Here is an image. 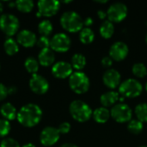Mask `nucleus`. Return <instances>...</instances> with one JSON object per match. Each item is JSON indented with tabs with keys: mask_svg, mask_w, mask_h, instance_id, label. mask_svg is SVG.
I'll list each match as a JSON object with an SVG mask.
<instances>
[{
	"mask_svg": "<svg viewBox=\"0 0 147 147\" xmlns=\"http://www.w3.org/2000/svg\"><path fill=\"white\" fill-rule=\"evenodd\" d=\"M42 110L40 108L34 103H28L21 108L17 113V121L19 123L27 127L36 126L41 120Z\"/></svg>",
	"mask_w": 147,
	"mask_h": 147,
	"instance_id": "1",
	"label": "nucleus"
},
{
	"mask_svg": "<svg viewBox=\"0 0 147 147\" xmlns=\"http://www.w3.org/2000/svg\"><path fill=\"white\" fill-rule=\"evenodd\" d=\"M60 24L65 30L70 33H77L83 29L84 20L78 13L69 10L62 14L60 17Z\"/></svg>",
	"mask_w": 147,
	"mask_h": 147,
	"instance_id": "2",
	"label": "nucleus"
},
{
	"mask_svg": "<svg viewBox=\"0 0 147 147\" xmlns=\"http://www.w3.org/2000/svg\"><path fill=\"white\" fill-rule=\"evenodd\" d=\"M69 111L71 117L78 122H85L92 116V109L84 102L75 100L71 102Z\"/></svg>",
	"mask_w": 147,
	"mask_h": 147,
	"instance_id": "3",
	"label": "nucleus"
},
{
	"mask_svg": "<svg viewBox=\"0 0 147 147\" xmlns=\"http://www.w3.org/2000/svg\"><path fill=\"white\" fill-rule=\"evenodd\" d=\"M90 79L82 71H75L69 78V86L77 94H84L90 89Z\"/></svg>",
	"mask_w": 147,
	"mask_h": 147,
	"instance_id": "4",
	"label": "nucleus"
},
{
	"mask_svg": "<svg viewBox=\"0 0 147 147\" xmlns=\"http://www.w3.org/2000/svg\"><path fill=\"white\" fill-rule=\"evenodd\" d=\"M142 84L134 78H128L123 81L119 86V93L127 98L137 97L142 93Z\"/></svg>",
	"mask_w": 147,
	"mask_h": 147,
	"instance_id": "5",
	"label": "nucleus"
},
{
	"mask_svg": "<svg viewBox=\"0 0 147 147\" xmlns=\"http://www.w3.org/2000/svg\"><path fill=\"white\" fill-rule=\"evenodd\" d=\"M20 27L18 18L11 14H3L0 16V29L9 38L18 32Z\"/></svg>",
	"mask_w": 147,
	"mask_h": 147,
	"instance_id": "6",
	"label": "nucleus"
},
{
	"mask_svg": "<svg viewBox=\"0 0 147 147\" xmlns=\"http://www.w3.org/2000/svg\"><path fill=\"white\" fill-rule=\"evenodd\" d=\"M111 117L119 123L129 122L132 120L133 111L131 108L123 102L116 103L110 110Z\"/></svg>",
	"mask_w": 147,
	"mask_h": 147,
	"instance_id": "7",
	"label": "nucleus"
},
{
	"mask_svg": "<svg viewBox=\"0 0 147 147\" xmlns=\"http://www.w3.org/2000/svg\"><path fill=\"white\" fill-rule=\"evenodd\" d=\"M127 16V7L125 3L116 2L111 4L107 10V17L111 22H120Z\"/></svg>",
	"mask_w": 147,
	"mask_h": 147,
	"instance_id": "8",
	"label": "nucleus"
},
{
	"mask_svg": "<svg viewBox=\"0 0 147 147\" xmlns=\"http://www.w3.org/2000/svg\"><path fill=\"white\" fill-rule=\"evenodd\" d=\"M71 44V39L67 34L64 33H59L54 34L51 39L50 48L53 51L58 53H65L70 49Z\"/></svg>",
	"mask_w": 147,
	"mask_h": 147,
	"instance_id": "9",
	"label": "nucleus"
},
{
	"mask_svg": "<svg viewBox=\"0 0 147 147\" xmlns=\"http://www.w3.org/2000/svg\"><path fill=\"white\" fill-rule=\"evenodd\" d=\"M38 13L41 16L50 17L57 14L60 3L57 0H40L37 3Z\"/></svg>",
	"mask_w": 147,
	"mask_h": 147,
	"instance_id": "10",
	"label": "nucleus"
},
{
	"mask_svg": "<svg viewBox=\"0 0 147 147\" xmlns=\"http://www.w3.org/2000/svg\"><path fill=\"white\" fill-rule=\"evenodd\" d=\"M59 135L60 134L58 128L53 127H47L40 133V140L44 146H52L58 142L59 140Z\"/></svg>",
	"mask_w": 147,
	"mask_h": 147,
	"instance_id": "11",
	"label": "nucleus"
},
{
	"mask_svg": "<svg viewBox=\"0 0 147 147\" xmlns=\"http://www.w3.org/2000/svg\"><path fill=\"white\" fill-rule=\"evenodd\" d=\"M29 87L33 92L38 95H43L49 89L48 81L39 74H34L29 80Z\"/></svg>",
	"mask_w": 147,
	"mask_h": 147,
	"instance_id": "12",
	"label": "nucleus"
},
{
	"mask_svg": "<svg viewBox=\"0 0 147 147\" xmlns=\"http://www.w3.org/2000/svg\"><path fill=\"white\" fill-rule=\"evenodd\" d=\"M129 49L127 45L123 41H116L113 43L109 48V57L115 61L125 59L128 54Z\"/></svg>",
	"mask_w": 147,
	"mask_h": 147,
	"instance_id": "13",
	"label": "nucleus"
},
{
	"mask_svg": "<svg viewBox=\"0 0 147 147\" xmlns=\"http://www.w3.org/2000/svg\"><path fill=\"white\" fill-rule=\"evenodd\" d=\"M72 70L73 68L70 63L65 61H59L53 65L52 73L55 78L64 79L70 78V76L73 73Z\"/></svg>",
	"mask_w": 147,
	"mask_h": 147,
	"instance_id": "14",
	"label": "nucleus"
},
{
	"mask_svg": "<svg viewBox=\"0 0 147 147\" xmlns=\"http://www.w3.org/2000/svg\"><path fill=\"white\" fill-rule=\"evenodd\" d=\"M102 82L109 89L115 90L121 84V74L115 69H108L103 73Z\"/></svg>",
	"mask_w": 147,
	"mask_h": 147,
	"instance_id": "15",
	"label": "nucleus"
},
{
	"mask_svg": "<svg viewBox=\"0 0 147 147\" xmlns=\"http://www.w3.org/2000/svg\"><path fill=\"white\" fill-rule=\"evenodd\" d=\"M17 42L24 47H32L37 42V38L34 33L30 30L23 29L17 34Z\"/></svg>",
	"mask_w": 147,
	"mask_h": 147,
	"instance_id": "16",
	"label": "nucleus"
},
{
	"mask_svg": "<svg viewBox=\"0 0 147 147\" xmlns=\"http://www.w3.org/2000/svg\"><path fill=\"white\" fill-rule=\"evenodd\" d=\"M55 55L51 48L41 49L38 55V62L42 66H50L54 63Z\"/></svg>",
	"mask_w": 147,
	"mask_h": 147,
	"instance_id": "17",
	"label": "nucleus"
},
{
	"mask_svg": "<svg viewBox=\"0 0 147 147\" xmlns=\"http://www.w3.org/2000/svg\"><path fill=\"white\" fill-rule=\"evenodd\" d=\"M119 99H120L119 93L114 90H110V91H107L103 93L101 96L100 102L102 105V107L108 108V107L115 106L116 102L119 101Z\"/></svg>",
	"mask_w": 147,
	"mask_h": 147,
	"instance_id": "18",
	"label": "nucleus"
},
{
	"mask_svg": "<svg viewBox=\"0 0 147 147\" xmlns=\"http://www.w3.org/2000/svg\"><path fill=\"white\" fill-rule=\"evenodd\" d=\"M17 111L16 109L10 103L6 102L3 103L0 108V114L3 117V119L7 121H13L17 117Z\"/></svg>",
	"mask_w": 147,
	"mask_h": 147,
	"instance_id": "19",
	"label": "nucleus"
},
{
	"mask_svg": "<svg viewBox=\"0 0 147 147\" xmlns=\"http://www.w3.org/2000/svg\"><path fill=\"white\" fill-rule=\"evenodd\" d=\"M92 116H93V119L96 122L100 123V124H103V123L107 122L109 121V119L110 118V116H111L110 110H109L107 108L100 107V108L96 109L93 111Z\"/></svg>",
	"mask_w": 147,
	"mask_h": 147,
	"instance_id": "20",
	"label": "nucleus"
},
{
	"mask_svg": "<svg viewBox=\"0 0 147 147\" xmlns=\"http://www.w3.org/2000/svg\"><path fill=\"white\" fill-rule=\"evenodd\" d=\"M99 32H100V34L102 38H104V39L111 38L112 35L114 34V32H115L114 23L109 20L103 21L102 23L101 24L100 28H99Z\"/></svg>",
	"mask_w": 147,
	"mask_h": 147,
	"instance_id": "21",
	"label": "nucleus"
},
{
	"mask_svg": "<svg viewBox=\"0 0 147 147\" xmlns=\"http://www.w3.org/2000/svg\"><path fill=\"white\" fill-rule=\"evenodd\" d=\"M71 62L72 68L77 70V71H80L86 65V58L82 53H75L71 57Z\"/></svg>",
	"mask_w": 147,
	"mask_h": 147,
	"instance_id": "22",
	"label": "nucleus"
},
{
	"mask_svg": "<svg viewBox=\"0 0 147 147\" xmlns=\"http://www.w3.org/2000/svg\"><path fill=\"white\" fill-rule=\"evenodd\" d=\"M3 48L5 53L9 56L15 55L19 51V47L17 42L12 38H8L7 40H5L3 43Z\"/></svg>",
	"mask_w": 147,
	"mask_h": 147,
	"instance_id": "23",
	"label": "nucleus"
},
{
	"mask_svg": "<svg viewBox=\"0 0 147 147\" xmlns=\"http://www.w3.org/2000/svg\"><path fill=\"white\" fill-rule=\"evenodd\" d=\"M95 39V34L90 28H83L79 34V40L83 44H90Z\"/></svg>",
	"mask_w": 147,
	"mask_h": 147,
	"instance_id": "24",
	"label": "nucleus"
},
{
	"mask_svg": "<svg viewBox=\"0 0 147 147\" xmlns=\"http://www.w3.org/2000/svg\"><path fill=\"white\" fill-rule=\"evenodd\" d=\"M137 119L141 122H147V103L142 102L138 104L134 109Z\"/></svg>",
	"mask_w": 147,
	"mask_h": 147,
	"instance_id": "25",
	"label": "nucleus"
},
{
	"mask_svg": "<svg viewBox=\"0 0 147 147\" xmlns=\"http://www.w3.org/2000/svg\"><path fill=\"white\" fill-rule=\"evenodd\" d=\"M16 7L21 12L28 13L34 8V2L31 0H17L16 2Z\"/></svg>",
	"mask_w": 147,
	"mask_h": 147,
	"instance_id": "26",
	"label": "nucleus"
},
{
	"mask_svg": "<svg viewBox=\"0 0 147 147\" xmlns=\"http://www.w3.org/2000/svg\"><path fill=\"white\" fill-rule=\"evenodd\" d=\"M127 129L131 134H140L144 129V124L138 119L136 120H131L127 124Z\"/></svg>",
	"mask_w": 147,
	"mask_h": 147,
	"instance_id": "27",
	"label": "nucleus"
},
{
	"mask_svg": "<svg viewBox=\"0 0 147 147\" xmlns=\"http://www.w3.org/2000/svg\"><path fill=\"white\" fill-rule=\"evenodd\" d=\"M24 66L26 68V70L29 72L34 74H36V72L38 71L39 69V62L37 59H35L33 57H28L26 59L25 62H24Z\"/></svg>",
	"mask_w": 147,
	"mask_h": 147,
	"instance_id": "28",
	"label": "nucleus"
},
{
	"mask_svg": "<svg viewBox=\"0 0 147 147\" xmlns=\"http://www.w3.org/2000/svg\"><path fill=\"white\" fill-rule=\"evenodd\" d=\"M38 31L42 36H48L53 31V24L48 20H43L38 25Z\"/></svg>",
	"mask_w": 147,
	"mask_h": 147,
	"instance_id": "29",
	"label": "nucleus"
},
{
	"mask_svg": "<svg viewBox=\"0 0 147 147\" xmlns=\"http://www.w3.org/2000/svg\"><path fill=\"white\" fill-rule=\"evenodd\" d=\"M132 71L135 77L140 78H145L147 75V68L143 63H135L132 67Z\"/></svg>",
	"mask_w": 147,
	"mask_h": 147,
	"instance_id": "30",
	"label": "nucleus"
},
{
	"mask_svg": "<svg viewBox=\"0 0 147 147\" xmlns=\"http://www.w3.org/2000/svg\"><path fill=\"white\" fill-rule=\"evenodd\" d=\"M10 131V124L9 121L5 119H0V138H3L8 135Z\"/></svg>",
	"mask_w": 147,
	"mask_h": 147,
	"instance_id": "31",
	"label": "nucleus"
},
{
	"mask_svg": "<svg viewBox=\"0 0 147 147\" xmlns=\"http://www.w3.org/2000/svg\"><path fill=\"white\" fill-rule=\"evenodd\" d=\"M50 39L48 38V36H40L38 40H37V46L41 48V49H45V48H50Z\"/></svg>",
	"mask_w": 147,
	"mask_h": 147,
	"instance_id": "32",
	"label": "nucleus"
},
{
	"mask_svg": "<svg viewBox=\"0 0 147 147\" xmlns=\"http://www.w3.org/2000/svg\"><path fill=\"white\" fill-rule=\"evenodd\" d=\"M0 147H20L18 142L12 138H5L1 141Z\"/></svg>",
	"mask_w": 147,
	"mask_h": 147,
	"instance_id": "33",
	"label": "nucleus"
},
{
	"mask_svg": "<svg viewBox=\"0 0 147 147\" xmlns=\"http://www.w3.org/2000/svg\"><path fill=\"white\" fill-rule=\"evenodd\" d=\"M58 130H59V134H68L71 130V124L69 122H63L59 126Z\"/></svg>",
	"mask_w": 147,
	"mask_h": 147,
	"instance_id": "34",
	"label": "nucleus"
},
{
	"mask_svg": "<svg viewBox=\"0 0 147 147\" xmlns=\"http://www.w3.org/2000/svg\"><path fill=\"white\" fill-rule=\"evenodd\" d=\"M113 65V59L109 56H105L102 59V65L104 68H109Z\"/></svg>",
	"mask_w": 147,
	"mask_h": 147,
	"instance_id": "35",
	"label": "nucleus"
},
{
	"mask_svg": "<svg viewBox=\"0 0 147 147\" xmlns=\"http://www.w3.org/2000/svg\"><path fill=\"white\" fill-rule=\"evenodd\" d=\"M8 95V88H6L3 84L0 83V101L4 100Z\"/></svg>",
	"mask_w": 147,
	"mask_h": 147,
	"instance_id": "36",
	"label": "nucleus"
},
{
	"mask_svg": "<svg viewBox=\"0 0 147 147\" xmlns=\"http://www.w3.org/2000/svg\"><path fill=\"white\" fill-rule=\"evenodd\" d=\"M92 24H93V19H92L91 17H86V18L84 20V25H85L86 28L90 27Z\"/></svg>",
	"mask_w": 147,
	"mask_h": 147,
	"instance_id": "37",
	"label": "nucleus"
},
{
	"mask_svg": "<svg viewBox=\"0 0 147 147\" xmlns=\"http://www.w3.org/2000/svg\"><path fill=\"white\" fill-rule=\"evenodd\" d=\"M97 16H98V17L101 19V20H104L106 17H107V12H105V11H103V10H98L97 11Z\"/></svg>",
	"mask_w": 147,
	"mask_h": 147,
	"instance_id": "38",
	"label": "nucleus"
},
{
	"mask_svg": "<svg viewBox=\"0 0 147 147\" xmlns=\"http://www.w3.org/2000/svg\"><path fill=\"white\" fill-rule=\"evenodd\" d=\"M16 92V88L14 87V86H11L9 88H8V94L9 95H12V94H15Z\"/></svg>",
	"mask_w": 147,
	"mask_h": 147,
	"instance_id": "39",
	"label": "nucleus"
},
{
	"mask_svg": "<svg viewBox=\"0 0 147 147\" xmlns=\"http://www.w3.org/2000/svg\"><path fill=\"white\" fill-rule=\"evenodd\" d=\"M59 147H78V146L74 145V144H71V143H65V144H63L62 146H60Z\"/></svg>",
	"mask_w": 147,
	"mask_h": 147,
	"instance_id": "40",
	"label": "nucleus"
},
{
	"mask_svg": "<svg viewBox=\"0 0 147 147\" xmlns=\"http://www.w3.org/2000/svg\"><path fill=\"white\" fill-rule=\"evenodd\" d=\"M22 147H35V146H34V145H33L32 143H28V144L23 145Z\"/></svg>",
	"mask_w": 147,
	"mask_h": 147,
	"instance_id": "41",
	"label": "nucleus"
},
{
	"mask_svg": "<svg viewBox=\"0 0 147 147\" xmlns=\"http://www.w3.org/2000/svg\"><path fill=\"white\" fill-rule=\"evenodd\" d=\"M3 10V3L0 2V15L2 14Z\"/></svg>",
	"mask_w": 147,
	"mask_h": 147,
	"instance_id": "42",
	"label": "nucleus"
},
{
	"mask_svg": "<svg viewBox=\"0 0 147 147\" xmlns=\"http://www.w3.org/2000/svg\"><path fill=\"white\" fill-rule=\"evenodd\" d=\"M9 6L10 8L16 6V2H10V3H9Z\"/></svg>",
	"mask_w": 147,
	"mask_h": 147,
	"instance_id": "43",
	"label": "nucleus"
},
{
	"mask_svg": "<svg viewBox=\"0 0 147 147\" xmlns=\"http://www.w3.org/2000/svg\"><path fill=\"white\" fill-rule=\"evenodd\" d=\"M96 3H106L108 1H107V0H102V1H100V0H99V1H96Z\"/></svg>",
	"mask_w": 147,
	"mask_h": 147,
	"instance_id": "44",
	"label": "nucleus"
},
{
	"mask_svg": "<svg viewBox=\"0 0 147 147\" xmlns=\"http://www.w3.org/2000/svg\"><path fill=\"white\" fill-rule=\"evenodd\" d=\"M64 3H71V1H63Z\"/></svg>",
	"mask_w": 147,
	"mask_h": 147,
	"instance_id": "45",
	"label": "nucleus"
},
{
	"mask_svg": "<svg viewBox=\"0 0 147 147\" xmlns=\"http://www.w3.org/2000/svg\"><path fill=\"white\" fill-rule=\"evenodd\" d=\"M145 88H146V90L147 91V82H146V85H145Z\"/></svg>",
	"mask_w": 147,
	"mask_h": 147,
	"instance_id": "46",
	"label": "nucleus"
},
{
	"mask_svg": "<svg viewBox=\"0 0 147 147\" xmlns=\"http://www.w3.org/2000/svg\"><path fill=\"white\" fill-rule=\"evenodd\" d=\"M146 42L147 43V33H146Z\"/></svg>",
	"mask_w": 147,
	"mask_h": 147,
	"instance_id": "47",
	"label": "nucleus"
},
{
	"mask_svg": "<svg viewBox=\"0 0 147 147\" xmlns=\"http://www.w3.org/2000/svg\"><path fill=\"white\" fill-rule=\"evenodd\" d=\"M140 147H147L146 146H140Z\"/></svg>",
	"mask_w": 147,
	"mask_h": 147,
	"instance_id": "48",
	"label": "nucleus"
},
{
	"mask_svg": "<svg viewBox=\"0 0 147 147\" xmlns=\"http://www.w3.org/2000/svg\"><path fill=\"white\" fill-rule=\"evenodd\" d=\"M146 25H147V22H146Z\"/></svg>",
	"mask_w": 147,
	"mask_h": 147,
	"instance_id": "49",
	"label": "nucleus"
}]
</instances>
